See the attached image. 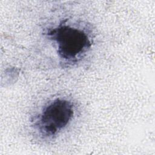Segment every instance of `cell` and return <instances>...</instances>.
<instances>
[{"mask_svg":"<svg viewBox=\"0 0 155 155\" xmlns=\"http://www.w3.org/2000/svg\"><path fill=\"white\" fill-rule=\"evenodd\" d=\"M44 34L53 44L61 62L66 65L76 64L92 47V36L87 29L68 24L67 20L48 28Z\"/></svg>","mask_w":155,"mask_h":155,"instance_id":"6da1fadb","label":"cell"},{"mask_svg":"<svg viewBox=\"0 0 155 155\" xmlns=\"http://www.w3.org/2000/svg\"><path fill=\"white\" fill-rule=\"evenodd\" d=\"M73 102L64 97L48 102L32 121L34 130L44 139H52L61 133L74 116Z\"/></svg>","mask_w":155,"mask_h":155,"instance_id":"7a4b0ae2","label":"cell"}]
</instances>
